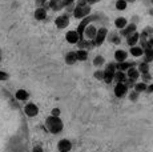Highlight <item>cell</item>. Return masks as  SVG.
<instances>
[{"mask_svg": "<svg viewBox=\"0 0 153 152\" xmlns=\"http://www.w3.org/2000/svg\"><path fill=\"white\" fill-rule=\"evenodd\" d=\"M7 79H8V75L5 72L0 71V80H7Z\"/></svg>", "mask_w": 153, "mask_h": 152, "instance_id": "f35d334b", "label": "cell"}, {"mask_svg": "<svg viewBox=\"0 0 153 152\" xmlns=\"http://www.w3.org/2000/svg\"><path fill=\"white\" fill-rule=\"evenodd\" d=\"M139 71H140L141 75L149 74V63H145V61L140 63V64H139Z\"/></svg>", "mask_w": 153, "mask_h": 152, "instance_id": "484cf974", "label": "cell"}, {"mask_svg": "<svg viewBox=\"0 0 153 152\" xmlns=\"http://www.w3.org/2000/svg\"><path fill=\"white\" fill-rule=\"evenodd\" d=\"M76 56H77L79 61H85L88 59V51L87 49H79V51H76Z\"/></svg>", "mask_w": 153, "mask_h": 152, "instance_id": "d4e9b609", "label": "cell"}, {"mask_svg": "<svg viewBox=\"0 0 153 152\" xmlns=\"http://www.w3.org/2000/svg\"><path fill=\"white\" fill-rule=\"evenodd\" d=\"M101 17H104V15H102V13H93V15H89V16L85 17V19L81 20L80 24H79V27H77V32L80 34V36L84 37V31H85V28H87L89 24H92L93 22H97V20H100Z\"/></svg>", "mask_w": 153, "mask_h": 152, "instance_id": "6da1fadb", "label": "cell"}, {"mask_svg": "<svg viewBox=\"0 0 153 152\" xmlns=\"http://www.w3.org/2000/svg\"><path fill=\"white\" fill-rule=\"evenodd\" d=\"M48 1V0H35V3H36V5L37 7H43L45 3Z\"/></svg>", "mask_w": 153, "mask_h": 152, "instance_id": "d590c367", "label": "cell"}, {"mask_svg": "<svg viewBox=\"0 0 153 152\" xmlns=\"http://www.w3.org/2000/svg\"><path fill=\"white\" fill-rule=\"evenodd\" d=\"M96 35H97V28L95 27L93 24H89L84 31V37L85 39H89V40H95Z\"/></svg>", "mask_w": 153, "mask_h": 152, "instance_id": "30bf717a", "label": "cell"}, {"mask_svg": "<svg viewBox=\"0 0 153 152\" xmlns=\"http://www.w3.org/2000/svg\"><path fill=\"white\" fill-rule=\"evenodd\" d=\"M149 15H151V16H153V7L151 8V10H149Z\"/></svg>", "mask_w": 153, "mask_h": 152, "instance_id": "f6af8a7d", "label": "cell"}, {"mask_svg": "<svg viewBox=\"0 0 153 152\" xmlns=\"http://www.w3.org/2000/svg\"><path fill=\"white\" fill-rule=\"evenodd\" d=\"M132 23L137 24V23H139V17H137V16H133V17H132Z\"/></svg>", "mask_w": 153, "mask_h": 152, "instance_id": "b9f144b4", "label": "cell"}, {"mask_svg": "<svg viewBox=\"0 0 153 152\" xmlns=\"http://www.w3.org/2000/svg\"><path fill=\"white\" fill-rule=\"evenodd\" d=\"M33 152H43V150H42V147H35Z\"/></svg>", "mask_w": 153, "mask_h": 152, "instance_id": "7bdbcfd3", "label": "cell"}, {"mask_svg": "<svg viewBox=\"0 0 153 152\" xmlns=\"http://www.w3.org/2000/svg\"><path fill=\"white\" fill-rule=\"evenodd\" d=\"M140 42V34L139 32H134V34H132V35H129L128 37H126V44H128L129 47H134V45H137V43Z\"/></svg>", "mask_w": 153, "mask_h": 152, "instance_id": "7c38bea8", "label": "cell"}, {"mask_svg": "<svg viewBox=\"0 0 153 152\" xmlns=\"http://www.w3.org/2000/svg\"><path fill=\"white\" fill-rule=\"evenodd\" d=\"M77 45H79V49H87V51L97 47L95 43V40H89V39H85V37L80 39V42L77 43Z\"/></svg>", "mask_w": 153, "mask_h": 152, "instance_id": "ba28073f", "label": "cell"}, {"mask_svg": "<svg viewBox=\"0 0 153 152\" xmlns=\"http://www.w3.org/2000/svg\"><path fill=\"white\" fill-rule=\"evenodd\" d=\"M95 77L97 79V80H104V71H96L95 72Z\"/></svg>", "mask_w": 153, "mask_h": 152, "instance_id": "1f68e13d", "label": "cell"}, {"mask_svg": "<svg viewBox=\"0 0 153 152\" xmlns=\"http://www.w3.org/2000/svg\"><path fill=\"white\" fill-rule=\"evenodd\" d=\"M137 98H139V92H137V91H133V92H132L131 93V100H137Z\"/></svg>", "mask_w": 153, "mask_h": 152, "instance_id": "e575fe53", "label": "cell"}, {"mask_svg": "<svg viewBox=\"0 0 153 152\" xmlns=\"http://www.w3.org/2000/svg\"><path fill=\"white\" fill-rule=\"evenodd\" d=\"M148 89V86H146V83H136L134 84V91H137V92H144V91H146Z\"/></svg>", "mask_w": 153, "mask_h": 152, "instance_id": "83f0119b", "label": "cell"}, {"mask_svg": "<svg viewBox=\"0 0 153 152\" xmlns=\"http://www.w3.org/2000/svg\"><path fill=\"white\" fill-rule=\"evenodd\" d=\"M148 44H149V47H152V48H153V35L148 37Z\"/></svg>", "mask_w": 153, "mask_h": 152, "instance_id": "ab89813d", "label": "cell"}, {"mask_svg": "<svg viewBox=\"0 0 153 152\" xmlns=\"http://www.w3.org/2000/svg\"><path fill=\"white\" fill-rule=\"evenodd\" d=\"M131 55L134 57H140L144 55V49L141 48L140 45H134V47H131Z\"/></svg>", "mask_w": 153, "mask_h": 152, "instance_id": "603a6c76", "label": "cell"}, {"mask_svg": "<svg viewBox=\"0 0 153 152\" xmlns=\"http://www.w3.org/2000/svg\"><path fill=\"white\" fill-rule=\"evenodd\" d=\"M126 57H128V52L124 51V49H117V51L114 52V59H116L117 63L126 61Z\"/></svg>", "mask_w": 153, "mask_h": 152, "instance_id": "9a60e30c", "label": "cell"}, {"mask_svg": "<svg viewBox=\"0 0 153 152\" xmlns=\"http://www.w3.org/2000/svg\"><path fill=\"white\" fill-rule=\"evenodd\" d=\"M126 76H128L129 80L132 81H136L137 79L140 77V71L139 68H134V67H132V68H129L128 71H126Z\"/></svg>", "mask_w": 153, "mask_h": 152, "instance_id": "4fadbf2b", "label": "cell"}, {"mask_svg": "<svg viewBox=\"0 0 153 152\" xmlns=\"http://www.w3.org/2000/svg\"><path fill=\"white\" fill-rule=\"evenodd\" d=\"M91 15V5H85V7H80V5H76L75 11H73V16L79 20H83L87 16Z\"/></svg>", "mask_w": 153, "mask_h": 152, "instance_id": "3957f363", "label": "cell"}, {"mask_svg": "<svg viewBox=\"0 0 153 152\" xmlns=\"http://www.w3.org/2000/svg\"><path fill=\"white\" fill-rule=\"evenodd\" d=\"M117 67V71H128L129 68H132V67H134V63H129V61H123V63H117L116 64Z\"/></svg>", "mask_w": 153, "mask_h": 152, "instance_id": "d6986e66", "label": "cell"}, {"mask_svg": "<svg viewBox=\"0 0 153 152\" xmlns=\"http://www.w3.org/2000/svg\"><path fill=\"white\" fill-rule=\"evenodd\" d=\"M76 61H77V56H76V52L71 51L68 54L65 55V63L69 64V66H72V64H75Z\"/></svg>", "mask_w": 153, "mask_h": 152, "instance_id": "7402d4cb", "label": "cell"}, {"mask_svg": "<svg viewBox=\"0 0 153 152\" xmlns=\"http://www.w3.org/2000/svg\"><path fill=\"white\" fill-rule=\"evenodd\" d=\"M108 28L107 27H101V28H99L97 30V35H96V37H95V43H96V45H101L102 43L107 40V37H108Z\"/></svg>", "mask_w": 153, "mask_h": 152, "instance_id": "8992f818", "label": "cell"}, {"mask_svg": "<svg viewBox=\"0 0 153 152\" xmlns=\"http://www.w3.org/2000/svg\"><path fill=\"white\" fill-rule=\"evenodd\" d=\"M144 61H145V63H151V61H153V48L152 47L144 49Z\"/></svg>", "mask_w": 153, "mask_h": 152, "instance_id": "44dd1931", "label": "cell"}, {"mask_svg": "<svg viewBox=\"0 0 153 152\" xmlns=\"http://www.w3.org/2000/svg\"><path fill=\"white\" fill-rule=\"evenodd\" d=\"M128 92V86L125 83H117L116 87H114V95L117 98H123L125 96V93Z\"/></svg>", "mask_w": 153, "mask_h": 152, "instance_id": "8fae6325", "label": "cell"}, {"mask_svg": "<svg viewBox=\"0 0 153 152\" xmlns=\"http://www.w3.org/2000/svg\"><path fill=\"white\" fill-rule=\"evenodd\" d=\"M107 39L109 40L111 43H113V44H120V42H121V36H120V34H117V32H109Z\"/></svg>", "mask_w": 153, "mask_h": 152, "instance_id": "ac0fdd59", "label": "cell"}, {"mask_svg": "<svg viewBox=\"0 0 153 152\" xmlns=\"http://www.w3.org/2000/svg\"><path fill=\"white\" fill-rule=\"evenodd\" d=\"M128 24H129L128 20H126L125 17H123V16L117 17V19L114 20V27H116L117 30H123V28H125Z\"/></svg>", "mask_w": 153, "mask_h": 152, "instance_id": "e0dca14e", "label": "cell"}, {"mask_svg": "<svg viewBox=\"0 0 153 152\" xmlns=\"http://www.w3.org/2000/svg\"><path fill=\"white\" fill-rule=\"evenodd\" d=\"M37 107L35 106V104H28L27 107H25V113H27L28 116H35V115H37Z\"/></svg>", "mask_w": 153, "mask_h": 152, "instance_id": "cb8c5ba5", "label": "cell"}, {"mask_svg": "<svg viewBox=\"0 0 153 152\" xmlns=\"http://www.w3.org/2000/svg\"><path fill=\"white\" fill-rule=\"evenodd\" d=\"M47 127L52 133H57L63 130V121L56 116H51V118L47 119Z\"/></svg>", "mask_w": 153, "mask_h": 152, "instance_id": "7a4b0ae2", "label": "cell"}, {"mask_svg": "<svg viewBox=\"0 0 153 152\" xmlns=\"http://www.w3.org/2000/svg\"><path fill=\"white\" fill-rule=\"evenodd\" d=\"M143 31H145L146 34L149 35V36H152V35H153V27H145Z\"/></svg>", "mask_w": 153, "mask_h": 152, "instance_id": "8d00e7d4", "label": "cell"}, {"mask_svg": "<svg viewBox=\"0 0 153 152\" xmlns=\"http://www.w3.org/2000/svg\"><path fill=\"white\" fill-rule=\"evenodd\" d=\"M126 80H128V76H126L125 72L116 71V74H114V81L116 83H125Z\"/></svg>", "mask_w": 153, "mask_h": 152, "instance_id": "ffe728a7", "label": "cell"}, {"mask_svg": "<svg viewBox=\"0 0 153 152\" xmlns=\"http://www.w3.org/2000/svg\"><path fill=\"white\" fill-rule=\"evenodd\" d=\"M128 7V1L126 0H117L116 1V10L119 11H124Z\"/></svg>", "mask_w": 153, "mask_h": 152, "instance_id": "4316f807", "label": "cell"}, {"mask_svg": "<svg viewBox=\"0 0 153 152\" xmlns=\"http://www.w3.org/2000/svg\"><path fill=\"white\" fill-rule=\"evenodd\" d=\"M100 0H88V4L89 5H93V4H97Z\"/></svg>", "mask_w": 153, "mask_h": 152, "instance_id": "60d3db41", "label": "cell"}, {"mask_svg": "<svg viewBox=\"0 0 153 152\" xmlns=\"http://www.w3.org/2000/svg\"><path fill=\"white\" fill-rule=\"evenodd\" d=\"M80 39H83V37L80 36V34L77 32V30L68 31L65 35V40L69 43V44H77V43L80 42Z\"/></svg>", "mask_w": 153, "mask_h": 152, "instance_id": "52a82bcc", "label": "cell"}, {"mask_svg": "<svg viewBox=\"0 0 153 152\" xmlns=\"http://www.w3.org/2000/svg\"><path fill=\"white\" fill-rule=\"evenodd\" d=\"M43 7L45 8V10L55 11V12H59V11H61L63 8H65V7H64L63 0H48V1H47Z\"/></svg>", "mask_w": 153, "mask_h": 152, "instance_id": "277c9868", "label": "cell"}, {"mask_svg": "<svg viewBox=\"0 0 153 152\" xmlns=\"http://www.w3.org/2000/svg\"><path fill=\"white\" fill-rule=\"evenodd\" d=\"M105 63V59L101 56V55H97V56L93 59V64H95L96 67H100V66H102V64Z\"/></svg>", "mask_w": 153, "mask_h": 152, "instance_id": "4dcf8cb0", "label": "cell"}, {"mask_svg": "<svg viewBox=\"0 0 153 152\" xmlns=\"http://www.w3.org/2000/svg\"><path fill=\"white\" fill-rule=\"evenodd\" d=\"M57 147H59V151H60V152H68L71 150V147H72V144H71L69 140L63 139V140H60V142H59Z\"/></svg>", "mask_w": 153, "mask_h": 152, "instance_id": "2e32d148", "label": "cell"}, {"mask_svg": "<svg viewBox=\"0 0 153 152\" xmlns=\"http://www.w3.org/2000/svg\"><path fill=\"white\" fill-rule=\"evenodd\" d=\"M59 115H60V110H59V108H53V110H52V116L59 118Z\"/></svg>", "mask_w": 153, "mask_h": 152, "instance_id": "74e56055", "label": "cell"}, {"mask_svg": "<svg viewBox=\"0 0 153 152\" xmlns=\"http://www.w3.org/2000/svg\"><path fill=\"white\" fill-rule=\"evenodd\" d=\"M35 19L42 22V20H45L47 19V10L44 7H37L36 11H35Z\"/></svg>", "mask_w": 153, "mask_h": 152, "instance_id": "5bb4252c", "label": "cell"}, {"mask_svg": "<svg viewBox=\"0 0 153 152\" xmlns=\"http://www.w3.org/2000/svg\"><path fill=\"white\" fill-rule=\"evenodd\" d=\"M126 1H128V3H133L134 0H126Z\"/></svg>", "mask_w": 153, "mask_h": 152, "instance_id": "bcb514c9", "label": "cell"}, {"mask_svg": "<svg viewBox=\"0 0 153 152\" xmlns=\"http://www.w3.org/2000/svg\"><path fill=\"white\" fill-rule=\"evenodd\" d=\"M146 91H148V92H153V83H152L151 86L148 87V89H146Z\"/></svg>", "mask_w": 153, "mask_h": 152, "instance_id": "ee69618b", "label": "cell"}, {"mask_svg": "<svg viewBox=\"0 0 153 152\" xmlns=\"http://www.w3.org/2000/svg\"><path fill=\"white\" fill-rule=\"evenodd\" d=\"M27 98H28V92L24 91V89H19L16 92V99H19V100H25Z\"/></svg>", "mask_w": 153, "mask_h": 152, "instance_id": "f546056e", "label": "cell"}, {"mask_svg": "<svg viewBox=\"0 0 153 152\" xmlns=\"http://www.w3.org/2000/svg\"><path fill=\"white\" fill-rule=\"evenodd\" d=\"M114 80V74H112V72H108V71H104V81L105 83H112V81Z\"/></svg>", "mask_w": 153, "mask_h": 152, "instance_id": "f1b7e54d", "label": "cell"}, {"mask_svg": "<svg viewBox=\"0 0 153 152\" xmlns=\"http://www.w3.org/2000/svg\"><path fill=\"white\" fill-rule=\"evenodd\" d=\"M151 3H152V4H153V0H151Z\"/></svg>", "mask_w": 153, "mask_h": 152, "instance_id": "7dc6e473", "label": "cell"}, {"mask_svg": "<svg viewBox=\"0 0 153 152\" xmlns=\"http://www.w3.org/2000/svg\"><path fill=\"white\" fill-rule=\"evenodd\" d=\"M76 5L85 7V5H89V4H88V0H77V1H76Z\"/></svg>", "mask_w": 153, "mask_h": 152, "instance_id": "d6a6232c", "label": "cell"}, {"mask_svg": "<svg viewBox=\"0 0 153 152\" xmlns=\"http://www.w3.org/2000/svg\"><path fill=\"white\" fill-rule=\"evenodd\" d=\"M136 31H137V24H134V23H129L125 28L120 30L119 34H120V36H123V37H128L129 35L134 34Z\"/></svg>", "mask_w": 153, "mask_h": 152, "instance_id": "9c48e42d", "label": "cell"}, {"mask_svg": "<svg viewBox=\"0 0 153 152\" xmlns=\"http://www.w3.org/2000/svg\"><path fill=\"white\" fill-rule=\"evenodd\" d=\"M55 25L59 30H63L67 28L69 25V13H63V15H59L55 19Z\"/></svg>", "mask_w": 153, "mask_h": 152, "instance_id": "5b68a950", "label": "cell"}, {"mask_svg": "<svg viewBox=\"0 0 153 152\" xmlns=\"http://www.w3.org/2000/svg\"><path fill=\"white\" fill-rule=\"evenodd\" d=\"M152 79V76H151V74H144L143 75V81L144 83H146V81H149Z\"/></svg>", "mask_w": 153, "mask_h": 152, "instance_id": "836d02e7", "label": "cell"}]
</instances>
